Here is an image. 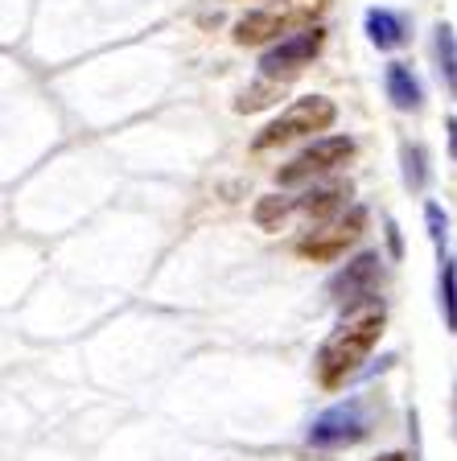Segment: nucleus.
Instances as JSON below:
<instances>
[{
	"mask_svg": "<svg viewBox=\"0 0 457 461\" xmlns=\"http://www.w3.org/2000/svg\"><path fill=\"white\" fill-rule=\"evenodd\" d=\"M383 326H388V309H383L379 297L346 305L343 321L330 330V338L322 342V350H317V358H314L317 387H322V392L346 387V379H351V375L367 363V355L379 346Z\"/></svg>",
	"mask_w": 457,
	"mask_h": 461,
	"instance_id": "f257e3e1",
	"label": "nucleus"
},
{
	"mask_svg": "<svg viewBox=\"0 0 457 461\" xmlns=\"http://www.w3.org/2000/svg\"><path fill=\"white\" fill-rule=\"evenodd\" d=\"M388 243H391V256H400V227L388 222Z\"/></svg>",
	"mask_w": 457,
	"mask_h": 461,
	"instance_id": "6ab92c4d",
	"label": "nucleus"
},
{
	"mask_svg": "<svg viewBox=\"0 0 457 461\" xmlns=\"http://www.w3.org/2000/svg\"><path fill=\"white\" fill-rule=\"evenodd\" d=\"M445 132H449V157L457 161V115H449L445 120Z\"/></svg>",
	"mask_w": 457,
	"mask_h": 461,
	"instance_id": "a211bd4d",
	"label": "nucleus"
},
{
	"mask_svg": "<svg viewBox=\"0 0 457 461\" xmlns=\"http://www.w3.org/2000/svg\"><path fill=\"white\" fill-rule=\"evenodd\" d=\"M379 251H362L346 264L338 276L330 280V297L343 301V305H359V301L375 297V285H379Z\"/></svg>",
	"mask_w": 457,
	"mask_h": 461,
	"instance_id": "6e6552de",
	"label": "nucleus"
},
{
	"mask_svg": "<svg viewBox=\"0 0 457 461\" xmlns=\"http://www.w3.org/2000/svg\"><path fill=\"white\" fill-rule=\"evenodd\" d=\"M293 211H297L293 198H280V194H264V198L256 202L251 219H256V227H264V230H280V222H285Z\"/></svg>",
	"mask_w": 457,
	"mask_h": 461,
	"instance_id": "4468645a",
	"label": "nucleus"
},
{
	"mask_svg": "<svg viewBox=\"0 0 457 461\" xmlns=\"http://www.w3.org/2000/svg\"><path fill=\"white\" fill-rule=\"evenodd\" d=\"M437 305H441V317H445V330L457 334V259L449 256H437Z\"/></svg>",
	"mask_w": 457,
	"mask_h": 461,
	"instance_id": "ddd939ff",
	"label": "nucleus"
},
{
	"mask_svg": "<svg viewBox=\"0 0 457 461\" xmlns=\"http://www.w3.org/2000/svg\"><path fill=\"white\" fill-rule=\"evenodd\" d=\"M433 62H437V75L445 83V91L457 99V33L449 21L433 25Z\"/></svg>",
	"mask_w": 457,
	"mask_h": 461,
	"instance_id": "f8f14e48",
	"label": "nucleus"
},
{
	"mask_svg": "<svg viewBox=\"0 0 457 461\" xmlns=\"http://www.w3.org/2000/svg\"><path fill=\"white\" fill-rule=\"evenodd\" d=\"M330 0H272L264 9H251L235 21L231 38L235 46H264V41H280V33H297V29L314 25L325 13Z\"/></svg>",
	"mask_w": 457,
	"mask_h": 461,
	"instance_id": "f03ea898",
	"label": "nucleus"
},
{
	"mask_svg": "<svg viewBox=\"0 0 457 461\" xmlns=\"http://www.w3.org/2000/svg\"><path fill=\"white\" fill-rule=\"evenodd\" d=\"M425 227H429V240L437 248V256H445V235H449V219L437 202H425Z\"/></svg>",
	"mask_w": 457,
	"mask_h": 461,
	"instance_id": "f3484780",
	"label": "nucleus"
},
{
	"mask_svg": "<svg viewBox=\"0 0 457 461\" xmlns=\"http://www.w3.org/2000/svg\"><path fill=\"white\" fill-rule=\"evenodd\" d=\"M362 230H367V211L351 206L338 219L317 222L314 230H305L297 240V256L309 259V264H334L338 256H346V248H354L362 240Z\"/></svg>",
	"mask_w": 457,
	"mask_h": 461,
	"instance_id": "39448f33",
	"label": "nucleus"
},
{
	"mask_svg": "<svg viewBox=\"0 0 457 461\" xmlns=\"http://www.w3.org/2000/svg\"><path fill=\"white\" fill-rule=\"evenodd\" d=\"M367 437V412H362V400H346L325 408L322 416H314L309 424V445H322V449H343Z\"/></svg>",
	"mask_w": 457,
	"mask_h": 461,
	"instance_id": "0eeeda50",
	"label": "nucleus"
},
{
	"mask_svg": "<svg viewBox=\"0 0 457 461\" xmlns=\"http://www.w3.org/2000/svg\"><path fill=\"white\" fill-rule=\"evenodd\" d=\"M400 161H404V185L412 194H420L429 185V157L420 144H400Z\"/></svg>",
	"mask_w": 457,
	"mask_h": 461,
	"instance_id": "2eb2a0df",
	"label": "nucleus"
},
{
	"mask_svg": "<svg viewBox=\"0 0 457 461\" xmlns=\"http://www.w3.org/2000/svg\"><path fill=\"white\" fill-rule=\"evenodd\" d=\"M280 86L285 83H272V78H260L256 86H248L243 95L235 99V112L239 115H248V112H264V107H272L280 99Z\"/></svg>",
	"mask_w": 457,
	"mask_h": 461,
	"instance_id": "dca6fc26",
	"label": "nucleus"
},
{
	"mask_svg": "<svg viewBox=\"0 0 457 461\" xmlns=\"http://www.w3.org/2000/svg\"><path fill=\"white\" fill-rule=\"evenodd\" d=\"M383 91H388L396 112H420L425 91H420V78L412 75L408 62H388V70H383Z\"/></svg>",
	"mask_w": 457,
	"mask_h": 461,
	"instance_id": "9b49d317",
	"label": "nucleus"
},
{
	"mask_svg": "<svg viewBox=\"0 0 457 461\" xmlns=\"http://www.w3.org/2000/svg\"><path fill=\"white\" fill-rule=\"evenodd\" d=\"M346 198H351V182H325V185H314V190L305 194V198L297 202V211L314 222H330L343 211H351Z\"/></svg>",
	"mask_w": 457,
	"mask_h": 461,
	"instance_id": "1a4fd4ad",
	"label": "nucleus"
},
{
	"mask_svg": "<svg viewBox=\"0 0 457 461\" xmlns=\"http://www.w3.org/2000/svg\"><path fill=\"white\" fill-rule=\"evenodd\" d=\"M362 29H367V41L375 50H400L408 46V17L396 9H367L362 17Z\"/></svg>",
	"mask_w": 457,
	"mask_h": 461,
	"instance_id": "9d476101",
	"label": "nucleus"
},
{
	"mask_svg": "<svg viewBox=\"0 0 457 461\" xmlns=\"http://www.w3.org/2000/svg\"><path fill=\"white\" fill-rule=\"evenodd\" d=\"M334 120H338V104L325 95H305L293 99L285 112L272 120L268 128H260L256 140H251V153H268V149H280L288 140H301V136L314 132H330Z\"/></svg>",
	"mask_w": 457,
	"mask_h": 461,
	"instance_id": "7ed1b4c3",
	"label": "nucleus"
},
{
	"mask_svg": "<svg viewBox=\"0 0 457 461\" xmlns=\"http://www.w3.org/2000/svg\"><path fill=\"white\" fill-rule=\"evenodd\" d=\"M325 46V29L322 25H305L288 38L272 41V46L260 54V78H272V83H293L305 67H314V58Z\"/></svg>",
	"mask_w": 457,
	"mask_h": 461,
	"instance_id": "20e7f679",
	"label": "nucleus"
},
{
	"mask_svg": "<svg viewBox=\"0 0 457 461\" xmlns=\"http://www.w3.org/2000/svg\"><path fill=\"white\" fill-rule=\"evenodd\" d=\"M375 461H408V457H404V453H379Z\"/></svg>",
	"mask_w": 457,
	"mask_h": 461,
	"instance_id": "aec40b11",
	"label": "nucleus"
},
{
	"mask_svg": "<svg viewBox=\"0 0 457 461\" xmlns=\"http://www.w3.org/2000/svg\"><path fill=\"white\" fill-rule=\"evenodd\" d=\"M354 149H359V144H354L351 136H317V140L305 144L288 165H280L277 182L280 185H305V182H314V177H325V173L343 169V165L354 157Z\"/></svg>",
	"mask_w": 457,
	"mask_h": 461,
	"instance_id": "423d86ee",
	"label": "nucleus"
}]
</instances>
